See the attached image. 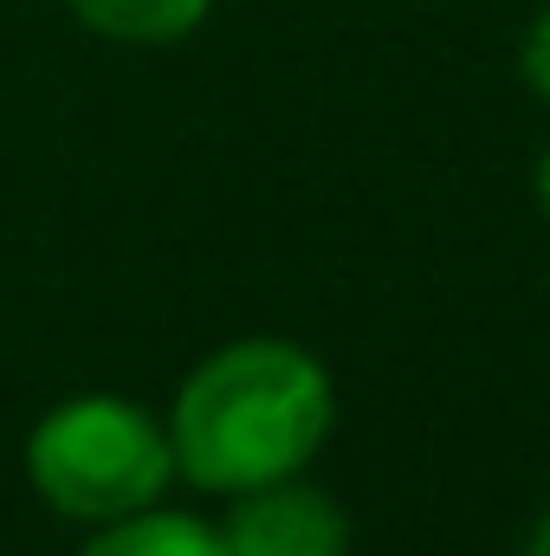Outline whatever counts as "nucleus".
Instances as JSON below:
<instances>
[{"mask_svg": "<svg viewBox=\"0 0 550 556\" xmlns=\"http://www.w3.org/2000/svg\"><path fill=\"white\" fill-rule=\"evenodd\" d=\"M221 544L227 556H350V518L324 485L291 472L234 498Z\"/></svg>", "mask_w": 550, "mask_h": 556, "instance_id": "obj_3", "label": "nucleus"}, {"mask_svg": "<svg viewBox=\"0 0 550 556\" xmlns=\"http://www.w3.org/2000/svg\"><path fill=\"white\" fill-rule=\"evenodd\" d=\"M98 39H117V46H175L188 39L214 0H65Z\"/></svg>", "mask_w": 550, "mask_h": 556, "instance_id": "obj_5", "label": "nucleus"}, {"mask_svg": "<svg viewBox=\"0 0 550 556\" xmlns=\"http://www.w3.org/2000/svg\"><path fill=\"white\" fill-rule=\"evenodd\" d=\"M538 201H545V214H550V149H545V162H538Z\"/></svg>", "mask_w": 550, "mask_h": 556, "instance_id": "obj_8", "label": "nucleus"}, {"mask_svg": "<svg viewBox=\"0 0 550 556\" xmlns=\"http://www.w3.org/2000/svg\"><path fill=\"white\" fill-rule=\"evenodd\" d=\"M78 556H227L221 531L201 525L195 511H168V505H142L130 518L98 525V538Z\"/></svg>", "mask_w": 550, "mask_h": 556, "instance_id": "obj_4", "label": "nucleus"}, {"mask_svg": "<svg viewBox=\"0 0 550 556\" xmlns=\"http://www.w3.org/2000/svg\"><path fill=\"white\" fill-rule=\"evenodd\" d=\"M525 556H550V518L532 531V544H525Z\"/></svg>", "mask_w": 550, "mask_h": 556, "instance_id": "obj_7", "label": "nucleus"}, {"mask_svg": "<svg viewBox=\"0 0 550 556\" xmlns=\"http://www.w3.org/2000/svg\"><path fill=\"white\" fill-rule=\"evenodd\" d=\"M518 72H525V85L538 91L550 104V7L532 20V33H525V52H518Z\"/></svg>", "mask_w": 550, "mask_h": 556, "instance_id": "obj_6", "label": "nucleus"}, {"mask_svg": "<svg viewBox=\"0 0 550 556\" xmlns=\"http://www.w3.org/2000/svg\"><path fill=\"white\" fill-rule=\"evenodd\" d=\"M26 479L59 518L111 525L162 505L175 479V446L168 427L124 395H72L39 415L26 440Z\"/></svg>", "mask_w": 550, "mask_h": 556, "instance_id": "obj_2", "label": "nucleus"}, {"mask_svg": "<svg viewBox=\"0 0 550 556\" xmlns=\"http://www.w3.org/2000/svg\"><path fill=\"white\" fill-rule=\"evenodd\" d=\"M337 420L330 369L291 343V337H240L195 363V376L175 395L168 446L175 472L201 492L240 498L253 485H273L304 472Z\"/></svg>", "mask_w": 550, "mask_h": 556, "instance_id": "obj_1", "label": "nucleus"}]
</instances>
